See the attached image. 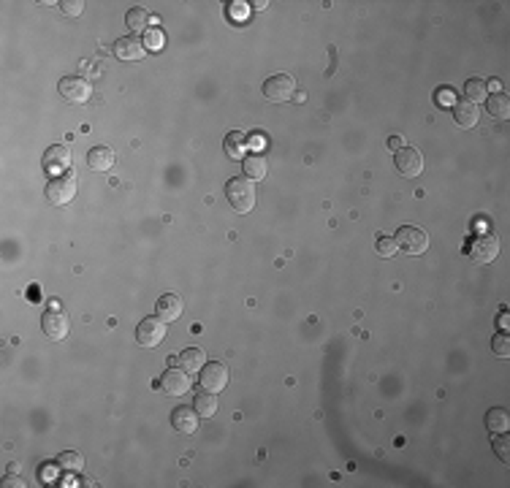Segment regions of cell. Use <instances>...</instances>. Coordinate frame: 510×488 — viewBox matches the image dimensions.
I'll use <instances>...</instances> for the list:
<instances>
[{
    "label": "cell",
    "mask_w": 510,
    "mask_h": 488,
    "mask_svg": "<svg viewBox=\"0 0 510 488\" xmlns=\"http://www.w3.org/2000/svg\"><path fill=\"white\" fill-rule=\"evenodd\" d=\"M114 57L117 60H125V63H136V60H142L146 55V47H144V41L139 38V36H123V38H117L114 41Z\"/></svg>",
    "instance_id": "obj_8"
},
{
    "label": "cell",
    "mask_w": 510,
    "mask_h": 488,
    "mask_svg": "<svg viewBox=\"0 0 510 488\" xmlns=\"http://www.w3.org/2000/svg\"><path fill=\"white\" fill-rule=\"evenodd\" d=\"M58 464H60L63 470H79V467L84 464V459H81V453H60Z\"/></svg>",
    "instance_id": "obj_30"
},
{
    "label": "cell",
    "mask_w": 510,
    "mask_h": 488,
    "mask_svg": "<svg viewBox=\"0 0 510 488\" xmlns=\"http://www.w3.org/2000/svg\"><path fill=\"white\" fill-rule=\"evenodd\" d=\"M242 166H244V177L247 179H264L266 177V171H269V163H266V157L261 155V152H253V155H247L244 160H242Z\"/></svg>",
    "instance_id": "obj_19"
},
{
    "label": "cell",
    "mask_w": 510,
    "mask_h": 488,
    "mask_svg": "<svg viewBox=\"0 0 510 488\" xmlns=\"http://www.w3.org/2000/svg\"><path fill=\"white\" fill-rule=\"evenodd\" d=\"M222 152L231 160H244V139H242V133H236V131L228 133L225 141H222Z\"/></svg>",
    "instance_id": "obj_23"
},
{
    "label": "cell",
    "mask_w": 510,
    "mask_h": 488,
    "mask_svg": "<svg viewBox=\"0 0 510 488\" xmlns=\"http://www.w3.org/2000/svg\"><path fill=\"white\" fill-rule=\"evenodd\" d=\"M125 25L133 30V33H146L149 27V14H146L144 8H131L128 14H125Z\"/></svg>",
    "instance_id": "obj_25"
},
{
    "label": "cell",
    "mask_w": 510,
    "mask_h": 488,
    "mask_svg": "<svg viewBox=\"0 0 510 488\" xmlns=\"http://www.w3.org/2000/svg\"><path fill=\"white\" fill-rule=\"evenodd\" d=\"M163 44H166V36H163V30H157V27H149V30L144 33L146 52H160V49H163Z\"/></svg>",
    "instance_id": "obj_26"
},
{
    "label": "cell",
    "mask_w": 510,
    "mask_h": 488,
    "mask_svg": "<svg viewBox=\"0 0 510 488\" xmlns=\"http://www.w3.org/2000/svg\"><path fill=\"white\" fill-rule=\"evenodd\" d=\"M58 90H60V95L68 103H84L90 98V92H92L90 90V81L81 79V76H63L60 84H58Z\"/></svg>",
    "instance_id": "obj_11"
},
{
    "label": "cell",
    "mask_w": 510,
    "mask_h": 488,
    "mask_svg": "<svg viewBox=\"0 0 510 488\" xmlns=\"http://www.w3.org/2000/svg\"><path fill=\"white\" fill-rule=\"evenodd\" d=\"M199 385H201V391H207V394H220V391L228 385V366L220 363V361L204 363V369H201V374H199Z\"/></svg>",
    "instance_id": "obj_6"
},
{
    "label": "cell",
    "mask_w": 510,
    "mask_h": 488,
    "mask_svg": "<svg viewBox=\"0 0 510 488\" xmlns=\"http://www.w3.org/2000/svg\"><path fill=\"white\" fill-rule=\"evenodd\" d=\"M394 242H396V247L405 250L407 255H424V253L429 250V236H426V231H421V228H416V225H402V228L396 231Z\"/></svg>",
    "instance_id": "obj_4"
},
{
    "label": "cell",
    "mask_w": 510,
    "mask_h": 488,
    "mask_svg": "<svg viewBox=\"0 0 510 488\" xmlns=\"http://www.w3.org/2000/svg\"><path fill=\"white\" fill-rule=\"evenodd\" d=\"M155 309H157V318H160L163 323H174V320H179L185 304H182V298H179L177 293H163V296L157 298Z\"/></svg>",
    "instance_id": "obj_14"
},
{
    "label": "cell",
    "mask_w": 510,
    "mask_h": 488,
    "mask_svg": "<svg viewBox=\"0 0 510 488\" xmlns=\"http://www.w3.org/2000/svg\"><path fill=\"white\" fill-rule=\"evenodd\" d=\"M470 255L475 264H492L500 255V239L494 233H478L470 242Z\"/></svg>",
    "instance_id": "obj_7"
},
{
    "label": "cell",
    "mask_w": 510,
    "mask_h": 488,
    "mask_svg": "<svg viewBox=\"0 0 510 488\" xmlns=\"http://www.w3.org/2000/svg\"><path fill=\"white\" fill-rule=\"evenodd\" d=\"M388 146L396 152V149H402V146H405V141L399 139V136H391V139H388Z\"/></svg>",
    "instance_id": "obj_34"
},
{
    "label": "cell",
    "mask_w": 510,
    "mask_h": 488,
    "mask_svg": "<svg viewBox=\"0 0 510 488\" xmlns=\"http://www.w3.org/2000/svg\"><path fill=\"white\" fill-rule=\"evenodd\" d=\"M394 166H396V171H399L402 177L416 179V177H421V171H424V157H421V152H418L416 146L405 144L402 149L394 152Z\"/></svg>",
    "instance_id": "obj_5"
},
{
    "label": "cell",
    "mask_w": 510,
    "mask_h": 488,
    "mask_svg": "<svg viewBox=\"0 0 510 488\" xmlns=\"http://www.w3.org/2000/svg\"><path fill=\"white\" fill-rule=\"evenodd\" d=\"M464 98L472 101V103H481L489 98V90H486V81L483 79H467L464 84Z\"/></svg>",
    "instance_id": "obj_24"
},
{
    "label": "cell",
    "mask_w": 510,
    "mask_h": 488,
    "mask_svg": "<svg viewBox=\"0 0 510 488\" xmlns=\"http://www.w3.org/2000/svg\"><path fill=\"white\" fill-rule=\"evenodd\" d=\"M44 196H47V201H49L52 207H66V204H71L73 196H76V174L68 168V171L52 177V179L47 182Z\"/></svg>",
    "instance_id": "obj_2"
},
{
    "label": "cell",
    "mask_w": 510,
    "mask_h": 488,
    "mask_svg": "<svg viewBox=\"0 0 510 488\" xmlns=\"http://www.w3.org/2000/svg\"><path fill=\"white\" fill-rule=\"evenodd\" d=\"M193 410L199 413V418H212L218 413V394L199 391L196 399H193Z\"/></svg>",
    "instance_id": "obj_20"
},
{
    "label": "cell",
    "mask_w": 510,
    "mask_h": 488,
    "mask_svg": "<svg viewBox=\"0 0 510 488\" xmlns=\"http://www.w3.org/2000/svg\"><path fill=\"white\" fill-rule=\"evenodd\" d=\"M510 426V418H508V410L505 407H492L486 413V428L492 434H500V431H508Z\"/></svg>",
    "instance_id": "obj_22"
},
{
    "label": "cell",
    "mask_w": 510,
    "mask_h": 488,
    "mask_svg": "<svg viewBox=\"0 0 510 488\" xmlns=\"http://www.w3.org/2000/svg\"><path fill=\"white\" fill-rule=\"evenodd\" d=\"M334 68H337V52H334V47H331V70H329V73H334Z\"/></svg>",
    "instance_id": "obj_35"
},
{
    "label": "cell",
    "mask_w": 510,
    "mask_h": 488,
    "mask_svg": "<svg viewBox=\"0 0 510 488\" xmlns=\"http://www.w3.org/2000/svg\"><path fill=\"white\" fill-rule=\"evenodd\" d=\"M437 103L439 106H453V103H456V92H453V87H439Z\"/></svg>",
    "instance_id": "obj_32"
},
{
    "label": "cell",
    "mask_w": 510,
    "mask_h": 488,
    "mask_svg": "<svg viewBox=\"0 0 510 488\" xmlns=\"http://www.w3.org/2000/svg\"><path fill=\"white\" fill-rule=\"evenodd\" d=\"M261 92H264V98L272 101V103L291 101V98H296V79H293L291 73H275V76H269V79L264 81Z\"/></svg>",
    "instance_id": "obj_3"
},
{
    "label": "cell",
    "mask_w": 510,
    "mask_h": 488,
    "mask_svg": "<svg viewBox=\"0 0 510 488\" xmlns=\"http://www.w3.org/2000/svg\"><path fill=\"white\" fill-rule=\"evenodd\" d=\"M486 109H489V114H492L494 120H508L510 98L505 95V92H494V95L486 98Z\"/></svg>",
    "instance_id": "obj_21"
},
{
    "label": "cell",
    "mask_w": 510,
    "mask_h": 488,
    "mask_svg": "<svg viewBox=\"0 0 510 488\" xmlns=\"http://www.w3.org/2000/svg\"><path fill=\"white\" fill-rule=\"evenodd\" d=\"M228 16H231V19H244V16H247V5H244V3H231Z\"/></svg>",
    "instance_id": "obj_33"
},
{
    "label": "cell",
    "mask_w": 510,
    "mask_h": 488,
    "mask_svg": "<svg viewBox=\"0 0 510 488\" xmlns=\"http://www.w3.org/2000/svg\"><path fill=\"white\" fill-rule=\"evenodd\" d=\"M160 388H166L168 396H185L190 391V377H188V372L182 366L179 369L168 366L163 372V377H160Z\"/></svg>",
    "instance_id": "obj_12"
},
{
    "label": "cell",
    "mask_w": 510,
    "mask_h": 488,
    "mask_svg": "<svg viewBox=\"0 0 510 488\" xmlns=\"http://www.w3.org/2000/svg\"><path fill=\"white\" fill-rule=\"evenodd\" d=\"M68 166H71V152H68V146L66 144H52L47 152H44V168L49 171V174H63V171H68Z\"/></svg>",
    "instance_id": "obj_13"
},
{
    "label": "cell",
    "mask_w": 510,
    "mask_h": 488,
    "mask_svg": "<svg viewBox=\"0 0 510 488\" xmlns=\"http://www.w3.org/2000/svg\"><path fill=\"white\" fill-rule=\"evenodd\" d=\"M87 166L92 171H109L114 166V149L112 146H92L87 152Z\"/></svg>",
    "instance_id": "obj_18"
},
{
    "label": "cell",
    "mask_w": 510,
    "mask_h": 488,
    "mask_svg": "<svg viewBox=\"0 0 510 488\" xmlns=\"http://www.w3.org/2000/svg\"><path fill=\"white\" fill-rule=\"evenodd\" d=\"M374 250H377V255H383V258H391L399 247H396V242L391 239V236H380L377 239V244H374Z\"/></svg>",
    "instance_id": "obj_29"
},
{
    "label": "cell",
    "mask_w": 510,
    "mask_h": 488,
    "mask_svg": "<svg viewBox=\"0 0 510 488\" xmlns=\"http://www.w3.org/2000/svg\"><path fill=\"white\" fill-rule=\"evenodd\" d=\"M199 413L196 410H190V407H174V413H171V426L179 431V434H193L196 428H199Z\"/></svg>",
    "instance_id": "obj_16"
},
{
    "label": "cell",
    "mask_w": 510,
    "mask_h": 488,
    "mask_svg": "<svg viewBox=\"0 0 510 488\" xmlns=\"http://www.w3.org/2000/svg\"><path fill=\"white\" fill-rule=\"evenodd\" d=\"M492 350H494V355H497V358H508V355H510V337L505 334V331L492 337Z\"/></svg>",
    "instance_id": "obj_27"
},
{
    "label": "cell",
    "mask_w": 510,
    "mask_h": 488,
    "mask_svg": "<svg viewBox=\"0 0 510 488\" xmlns=\"http://www.w3.org/2000/svg\"><path fill=\"white\" fill-rule=\"evenodd\" d=\"M177 363H179L188 374H196V372L204 369V363H207V352H204L201 348H188L177 355Z\"/></svg>",
    "instance_id": "obj_17"
},
{
    "label": "cell",
    "mask_w": 510,
    "mask_h": 488,
    "mask_svg": "<svg viewBox=\"0 0 510 488\" xmlns=\"http://www.w3.org/2000/svg\"><path fill=\"white\" fill-rule=\"evenodd\" d=\"M60 11H63L66 16H81L84 3H81V0H60Z\"/></svg>",
    "instance_id": "obj_31"
},
{
    "label": "cell",
    "mask_w": 510,
    "mask_h": 488,
    "mask_svg": "<svg viewBox=\"0 0 510 488\" xmlns=\"http://www.w3.org/2000/svg\"><path fill=\"white\" fill-rule=\"evenodd\" d=\"M166 337V323L160 318H144L139 326H136V342L142 348H155L160 345Z\"/></svg>",
    "instance_id": "obj_9"
},
{
    "label": "cell",
    "mask_w": 510,
    "mask_h": 488,
    "mask_svg": "<svg viewBox=\"0 0 510 488\" xmlns=\"http://www.w3.org/2000/svg\"><path fill=\"white\" fill-rule=\"evenodd\" d=\"M225 198H228V204L233 207V211H239V214L253 211L255 209V201H258L255 182L247 179V177H231V179L225 182Z\"/></svg>",
    "instance_id": "obj_1"
},
{
    "label": "cell",
    "mask_w": 510,
    "mask_h": 488,
    "mask_svg": "<svg viewBox=\"0 0 510 488\" xmlns=\"http://www.w3.org/2000/svg\"><path fill=\"white\" fill-rule=\"evenodd\" d=\"M478 103H472V101H467V98H461V101H456L453 103V120H456V125L459 128H475L478 125Z\"/></svg>",
    "instance_id": "obj_15"
},
{
    "label": "cell",
    "mask_w": 510,
    "mask_h": 488,
    "mask_svg": "<svg viewBox=\"0 0 510 488\" xmlns=\"http://www.w3.org/2000/svg\"><path fill=\"white\" fill-rule=\"evenodd\" d=\"M41 329H44V334L49 339H66V334L71 329V320H68V315L63 309H47L41 315Z\"/></svg>",
    "instance_id": "obj_10"
},
{
    "label": "cell",
    "mask_w": 510,
    "mask_h": 488,
    "mask_svg": "<svg viewBox=\"0 0 510 488\" xmlns=\"http://www.w3.org/2000/svg\"><path fill=\"white\" fill-rule=\"evenodd\" d=\"M492 445H494V450H497V456H500V461H505L508 464L510 461V439L505 437V431H500V434H494V439H492Z\"/></svg>",
    "instance_id": "obj_28"
}]
</instances>
